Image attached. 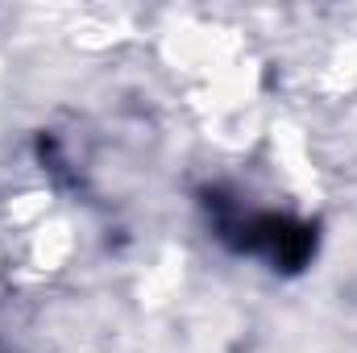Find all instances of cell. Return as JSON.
<instances>
[{
    "label": "cell",
    "instance_id": "6da1fadb",
    "mask_svg": "<svg viewBox=\"0 0 357 353\" xmlns=\"http://www.w3.org/2000/svg\"><path fill=\"white\" fill-rule=\"evenodd\" d=\"M241 246L250 250H262L266 258H274L278 266H299L312 254V229L303 225H291V220H278V216H258V220H245L241 225Z\"/></svg>",
    "mask_w": 357,
    "mask_h": 353
}]
</instances>
